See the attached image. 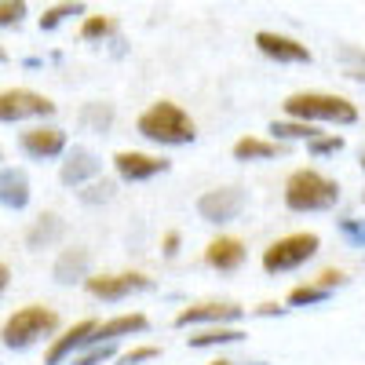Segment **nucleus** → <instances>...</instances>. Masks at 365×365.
<instances>
[{
    "label": "nucleus",
    "instance_id": "1",
    "mask_svg": "<svg viewBox=\"0 0 365 365\" xmlns=\"http://www.w3.org/2000/svg\"><path fill=\"white\" fill-rule=\"evenodd\" d=\"M135 128H139L143 139L161 143V146H182V143H194L197 139L194 117L182 110L179 103H172V99H161V103H154L150 110H143L139 120H135Z\"/></svg>",
    "mask_w": 365,
    "mask_h": 365
},
{
    "label": "nucleus",
    "instance_id": "2",
    "mask_svg": "<svg viewBox=\"0 0 365 365\" xmlns=\"http://www.w3.org/2000/svg\"><path fill=\"white\" fill-rule=\"evenodd\" d=\"M285 113L303 125H314V120H332V125H354L358 120V106L344 96H332V91H296L285 99Z\"/></svg>",
    "mask_w": 365,
    "mask_h": 365
},
{
    "label": "nucleus",
    "instance_id": "3",
    "mask_svg": "<svg viewBox=\"0 0 365 365\" xmlns=\"http://www.w3.org/2000/svg\"><path fill=\"white\" fill-rule=\"evenodd\" d=\"M340 201V182L314 168H296L285 179V205L292 212H325Z\"/></svg>",
    "mask_w": 365,
    "mask_h": 365
},
{
    "label": "nucleus",
    "instance_id": "4",
    "mask_svg": "<svg viewBox=\"0 0 365 365\" xmlns=\"http://www.w3.org/2000/svg\"><path fill=\"white\" fill-rule=\"evenodd\" d=\"M58 329V311L44 307V303H29V307H19L4 329H0V344L8 351H26L34 347L37 340H48L51 332Z\"/></svg>",
    "mask_w": 365,
    "mask_h": 365
},
{
    "label": "nucleus",
    "instance_id": "5",
    "mask_svg": "<svg viewBox=\"0 0 365 365\" xmlns=\"http://www.w3.org/2000/svg\"><path fill=\"white\" fill-rule=\"evenodd\" d=\"M322 249V237L314 230H299V234H289V237H278L274 245H267L263 252V270L267 274H282V270H296L307 259H314Z\"/></svg>",
    "mask_w": 365,
    "mask_h": 365
},
{
    "label": "nucleus",
    "instance_id": "6",
    "mask_svg": "<svg viewBox=\"0 0 365 365\" xmlns=\"http://www.w3.org/2000/svg\"><path fill=\"white\" fill-rule=\"evenodd\" d=\"M55 103L34 88H8L0 91V120H26V117H51Z\"/></svg>",
    "mask_w": 365,
    "mask_h": 365
},
{
    "label": "nucleus",
    "instance_id": "7",
    "mask_svg": "<svg viewBox=\"0 0 365 365\" xmlns=\"http://www.w3.org/2000/svg\"><path fill=\"white\" fill-rule=\"evenodd\" d=\"M154 282L139 270H125V274H88L84 278V289L96 296V299H125L132 292H143Z\"/></svg>",
    "mask_w": 365,
    "mask_h": 365
},
{
    "label": "nucleus",
    "instance_id": "8",
    "mask_svg": "<svg viewBox=\"0 0 365 365\" xmlns=\"http://www.w3.org/2000/svg\"><path fill=\"white\" fill-rule=\"evenodd\" d=\"M241 314H245V307H237V303L230 299H205V303H190V307H182L175 314V325L187 329V325H234Z\"/></svg>",
    "mask_w": 365,
    "mask_h": 365
},
{
    "label": "nucleus",
    "instance_id": "9",
    "mask_svg": "<svg viewBox=\"0 0 365 365\" xmlns=\"http://www.w3.org/2000/svg\"><path fill=\"white\" fill-rule=\"evenodd\" d=\"M241 208H245V190H241V187L208 190V194H201V201H197L201 220H208V223H230V220L241 216Z\"/></svg>",
    "mask_w": 365,
    "mask_h": 365
},
{
    "label": "nucleus",
    "instance_id": "10",
    "mask_svg": "<svg viewBox=\"0 0 365 365\" xmlns=\"http://www.w3.org/2000/svg\"><path fill=\"white\" fill-rule=\"evenodd\" d=\"M113 168L120 179H128V182H143V179H154L161 172L172 168L168 158L161 154H139V150H120V154H113Z\"/></svg>",
    "mask_w": 365,
    "mask_h": 365
},
{
    "label": "nucleus",
    "instance_id": "11",
    "mask_svg": "<svg viewBox=\"0 0 365 365\" xmlns=\"http://www.w3.org/2000/svg\"><path fill=\"white\" fill-rule=\"evenodd\" d=\"M22 150L29 158H37V161H48V158H58L66 150V132L58 128V125H34L29 132H22Z\"/></svg>",
    "mask_w": 365,
    "mask_h": 365
},
{
    "label": "nucleus",
    "instance_id": "12",
    "mask_svg": "<svg viewBox=\"0 0 365 365\" xmlns=\"http://www.w3.org/2000/svg\"><path fill=\"white\" fill-rule=\"evenodd\" d=\"M256 48L274 58V63H311V48L307 44H299L292 37H282V34H270V29H259L256 34Z\"/></svg>",
    "mask_w": 365,
    "mask_h": 365
},
{
    "label": "nucleus",
    "instance_id": "13",
    "mask_svg": "<svg viewBox=\"0 0 365 365\" xmlns=\"http://www.w3.org/2000/svg\"><path fill=\"white\" fill-rule=\"evenodd\" d=\"M96 325H99V322L84 318V322H77L73 329H66L63 336H58V340L48 347L44 365H63V361H66V358H73L81 347H91V332H96Z\"/></svg>",
    "mask_w": 365,
    "mask_h": 365
},
{
    "label": "nucleus",
    "instance_id": "14",
    "mask_svg": "<svg viewBox=\"0 0 365 365\" xmlns=\"http://www.w3.org/2000/svg\"><path fill=\"white\" fill-rule=\"evenodd\" d=\"M99 172H103L99 158L91 154V150H84V146H73L66 154V161H63V168H58V179H63L66 187H81L84 179H96Z\"/></svg>",
    "mask_w": 365,
    "mask_h": 365
},
{
    "label": "nucleus",
    "instance_id": "15",
    "mask_svg": "<svg viewBox=\"0 0 365 365\" xmlns=\"http://www.w3.org/2000/svg\"><path fill=\"white\" fill-rule=\"evenodd\" d=\"M205 263L212 270H237L245 263V241L241 237H212L205 249Z\"/></svg>",
    "mask_w": 365,
    "mask_h": 365
},
{
    "label": "nucleus",
    "instance_id": "16",
    "mask_svg": "<svg viewBox=\"0 0 365 365\" xmlns=\"http://www.w3.org/2000/svg\"><path fill=\"white\" fill-rule=\"evenodd\" d=\"M150 322H146V314H120V318H110V322H99L96 325V332H91V347L96 344H113V340H120V336H132V332H143Z\"/></svg>",
    "mask_w": 365,
    "mask_h": 365
},
{
    "label": "nucleus",
    "instance_id": "17",
    "mask_svg": "<svg viewBox=\"0 0 365 365\" xmlns=\"http://www.w3.org/2000/svg\"><path fill=\"white\" fill-rule=\"evenodd\" d=\"M29 205V179L19 168H0V208H26Z\"/></svg>",
    "mask_w": 365,
    "mask_h": 365
},
{
    "label": "nucleus",
    "instance_id": "18",
    "mask_svg": "<svg viewBox=\"0 0 365 365\" xmlns=\"http://www.w3.org/2000/svg\"><path fill=\"white\" fill-rule=\"evenodd\" d=\"M285 143H270V139H256V135H245L234 143V158L237 161H270V158H282L285 154Z\"/></svg>",
    "mask_w": 365,
    "mask_h": 365
},
{
    "label": "nucleus",
    "instance_id": "19",
    "mask_svg": "<svg viewBox=\"0 0 365 365\" xmlns=\"http://www.w3.org/2000/svg\"><path fill=\"white\" fill-rule=\"evenodd\" d=\"M63 234H66V223L58 220L55 212H44V216H37V223L29 227L26 245H29V249H48V245H55Z\"/></svg>",
    "mask_w": 365,
    "mask_h": 365
},
{
    "label": "nucleus",
    "instance_id": "20",
    "mask_svg": "<svg viewBox=\"0 0 365 365\" xmlns=\"http://www.w3.org/2000/svg\"><path fill=\"white\" fill-rule=\"evenodd\" d=\"M88 267H91V252L88 249H66L55 263V282H77V278H88Z\"/></svg>",
    "mask_w": 365,
    "mask_h": 365
},
{
    "label": "nucleus",
    "instance_id": "21",
    "mask_svg": "<svg viewBox=\"0 0 365 365\" xmlns=\"http://www.w3.org/2000/svg\"><path fill=\"white\" fill-rule=\"evenodd\" d=\"M245 332L234 329V325H212V329H201L194 336H187L190 347H216V344H237Z\"/></svg>",
    "mask_w": 365,
    "mask_h": 365
},
{
    "label": "nucleus",
    "instance_id": "22",
    "mask_svg": "<svg viewBox=\"0 0 365 365\" xmlns=\"http://www.w3.org/2000/svg\"><path fill=\"white\" fill-rule=\"evenodd\" d=\"M81 125L91 128V132H110L113 125V106L110 103H88L81 110Z\"/></svg>",
    "mask_w": 365,
    "mask_h": 365
},
{
    "label": "nucleus",
    "instance_id": "23",
    "mask_svg": "<svg viewBox=\"0 0 365 365\" xmlns=\"http://www.w3.org/2000/svg\"><path fill=\"white\" fill-rule=\"evenodd\" d=\"M274 132V143H282V139H318V128L314 125H303V120H274L270 125Z\"/></svg>",
    "mask_w": 365,
    "mask_h": 365
},
{
    "label": "nucleus",
    "instance_id": "24",
    "mask_svg": "<svg viewBox=\"0 0 365 365\" xmlns=\"http://www.w3.org/2000/svg\"><path fill=\"white\" fill-rule=\"evenodd\" d=\"M113 29H117V22L110 15H88L84 26H81V37L84 41H99V37H110Z\"/></svg>",
    "mask_w": 365,
    "mask_h": 365
},
{
    "label": "nucleus",
    "instance_id": "25",
    "mask_svg": "<svg viewBox=\"0 0 365 365\" xmlns=\"http://www.w3.org/2000/svg\"><path fill=\"white\" fill-rule=\"evenodd\" d=\"M70 15H84V4H55L41 15V29H55V26H63Z\"/></svg>",
    "mask_w": 365,
    "mask_h": 365
},
{
    "label": "nucleus",
    "instance_id": "26",
    "mask_svg": "<svg viewBox=\"0 0 365 365\" xmlns=\"http://www.w3.org/2000/svg\"><path fill=\"white\" fill-rule=\"evenodd\" d=\"M329 299V292H322L318 285H296L289 292V307H311V303H322Z\"/></svg>",
    "mask_w": 365,
    "mask_h": 365
},
{
    "label": "nucleus",
    "instance_id": "27",
    "mask_svg": "<svg viewBox=\"0 0 365 365\" xmlns=\"http://www.w3.org/2000/svg\"><path fill=\"white\" fill-rule=\"evenodd\" d=\"M113 354H117L113 344H96V347H88L84 354H73L70 365H99V361H110Z\"/></svg>",
    "mask_w": 365,
    "mask_h": 365
},
{
    "label": "nucleus",
    "instance_id": "28",
    "mask_svg": "<svg viewBox=\"0 0 365 365\" xmlns=\"http://www.w3.org/2000/svg\"><path fill=\"white\" fill-rule=\"evenodd\" d=\"M77 197H81L84 205H96V201H110V197H113V182H110V179H103V182L96 179V182H91V187H88V190H77Z\"/></svg>",
    "mask_w": 365,
    "mask_h": 365
},
{
    "label": "nucleus",
    "instance_id": "29",
    "mask_svg": "<svg viewBox=\"0 0 365 365\" xmlns=\"http://www.w3.org/2000/svg\"><path fill=\"white\" fill-rule=\"evenodd\" d=\"M22 19H26L22 0H0V26H19Z\"/></svg>",
    "mask_w": 365,
    "mask_h": 365
},
{
    "label": "nucleus",
    "instance_id": "30",
    "mask_svg": "<svg viewBox=\"0 0 365 365\" xmlns=\"http://www.w3.org/2000/svg\"><path fill=\"white\" fill-rule=\"evenodd\" d=\"M340 150H344V139H340V135H318V139H311V154H314V158L340 154Z\"/></svg>",
    "mask_w": 365,
    "mask_h": 365
},
{
    "label": "nucleus",
    "instance_id": "31",
    "mask_svg": "<svg viewBox=\"0 0 365 365\" xmlns=\"http://www.w3.org/2000/svg\"><path fill=\"white\" fill-rule=\"evenodd\" d=\"M344 282H347V274H344V270H336V267H329V270H322V274H318V278H314L311 285H318L322 292H332V289H340Z\"/></svg>",
    "mask_w": 365,
    "mask_h": 365
},
{
    "label": "nucleus",
    "instance_id": "32",
    "mask_svg": "<svg viewBox=\"0 0 365 365\" xmlns=\"http://www.w3.org/2000/svg\"><path fill=\"white\" fill-rule=\"evenodd\" d=\"M158 354H161V347H132V351H125L117 358V365H139V361H150Z\"/></svg>",
    "mask_w": 365,
    "mask_h": 365
},
{
    "label": "nucleus",
    "instance_id": "33",
    "mask_svg": "<svg viewBox=\"0 0 365 365\" xmlns=\"http://www.w3.org/2000/svg\"><path fill=\"white\" fill-rule=\"evenodd\" d=\"M340 230H344L347 237H354V241H361V245H365V223H354V220H340Z\"/></svg>",
    "mask_w": 365,
    "mask_h": 365
},
{
    "label": "nucleus",
    "instance_id": "34",
    "mask_svg": "<svg viewBox=\"0 0 365 365\" xmlns=\"http://www.w3.org/2000/svg\"><path fill=\"white\" fill-rule=\"evenodd\" d=\"M179 241H182V237H179L175 230H168V234H165V241H161V249H165V256H175V252H179Z\"/></svg>",
    "mask_w": 365,
    "mask_h": 365
},
{
    "label": "nucleus",
    "instance_id": "35",
    "mask_svg": "<svg viewBox=\"0 0 365 365\" xmlns=\"http://www.w3.org/2000/svg\"><path fill=\"white\" fill-rule=\"evenodd\" d=\"M256 314H263V318H270V314H285V307H278V303H259Z\"/></svg>",
    "mask_w": 365,
    "mask_h": 365
},
{
    "label": "nucleus",
    "instance_id": "36",
    "mask_svg": "<svg viewBox=\"0 0 365 365\" xmlns=\"http://www.w3.org/2000/svg\"><path fill=\"white\" fill-rule=\"evenodd\" d=\"M8 282H11V267H8V263H0V296H4Z\"/></svg>",
    "mask_w": 365,
    "mask_h": 365
},
{
    "label": "nucleus",
    "instance_id": "37",
    "mask_svg": "<svg viewBox=\"0 0 365 365\" xmlns=\"http://www.w3.org/2000/svg\"><path fill=\"white\" fill-rule=\"evenodd\" d=\"M208 365H234V361H227V358H220V361H208Z\"/></svg>",
    "mask_w": 365,
    "mask_h": 365
},
{
    "label": "nucleus",
    "instance_id": "38",
    "mask_svg": "<svg viewBox=\"0 0 365 365\" xmlns=\"http://www.w3.org/2000/svg\"><path fill=\"white\" fill-rule=\"evenodd\" d=\"M4 58H8V55H4V48H0V63H4Z\"/></svg>",
    "mask_w": 365,
    "mask_h": 365
},
{
    "label": "nucleus",
    "instance_id": "39",
    "mask_svg": "<svg viewBox=\"0 0 365 365\" xmlns=\"http://www.w3.org/2000/svg\"><path fill=\"white\" fill-rule=\"evenodd\" d=\"M361 168H365V154H361Z\"/></svg>",
    "mask_w": 365,
    "mask_h": 365
},
{
    "label": "nucleus",
    "instance_id": "40",
    "mask_svg": "<svg viewBox=\"0 0 365 365\" xmlns=\"http://www.w3.org/2000/svg\"><path fill=\"white\" fill-rule=\"evenodd\" d=\"M0 161H4V150H0Z\"/></svg>",
    "mask_w": 365,
    "mask_h": 365
},
{
    "label": "nucleus",
    "instance_id": "41",
    "mask_svg": "<svg viewBox=\"0 0 365 365\" xmlns=\"http://www.w3.org/2000/svg\"><path fill=\"white\" fill-rule=\"evenodd\" d=\"M361 201H365V197H361Z\"/></svg>",
    "mask_w": 365,
    "mask_h": 365
}]
</instances>
